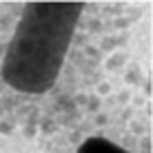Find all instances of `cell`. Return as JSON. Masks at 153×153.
<instances>
[{
  "label": "cell",
  "instance_id": "1",
  "mask_svg": "<svg viewBox=\"0 0 153 153\" xmlns=\"http://www.w3.org/2000/svg\"><path fill=\"white\" fill-rule=\"evenodd\" d=\"M133 20L117 2H0V133L45 140L115 90Z\"/></svg>",
  "mask_w": 153,
  "mask_h": 153
},
{
  "label": "cell",
  "instance_id": "2",
  "mask_svg": "<svg viewBox=\"0 0 153 153\" xmlns=\"http://www.w3.org/2000/svg\"><path fill=\"white\" fill-rule=\"evenodd\" d=\"M45 153H149L146 108L115 88L45 137Z\"/></svg>",
  "mask_w": 153,
  "mask_h": 153
}]
</instances>
